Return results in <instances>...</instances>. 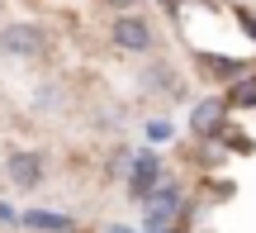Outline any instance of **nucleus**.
<instances>
[{"instance_id":"f257e3e1","label":"nucleus","mask_w":256,"mask_h":233,"mask_svg":"<svg viewBox=\"0 0 256 233\" xmlns=\"http://www.w3.org/2000/svg\"><path fill=\"white\" fill-rule=\"evenodd\" d=\"M48 48V34L38 24H5L0 29V53L5 57H38Z\"/></svg>"},{"instance_id":"f03ea898","label":"nucleus","mask_w":256,"mask_h":233,"mask_svg":"<svg viewBox=\"0 0 256 233\" xmlns=\"http://www.w3.org/2000/svg\"><path fill=\"white\" fill-rule=\"evenodd\" d=\"M110 38L124 48V53H147V48H152V29H147V19H138V15H119L110 24Z\"/></svg>"},{"instance_id":"7ed1b4c3","label":"nucleus","mask_w":256,"mask_h":233,"mask_svg":"<svg viewBox=\"0 0 256 233\" xmlns=\"http://www.w3.org/2000/svg\"><path fill=\"white\" fill-rule=\"evenodd\" d=\"M5 176L14 181L19 190H34L38 181H43V152H10Z\"/></svg>"},{"instance_id":"20e7f679","label":"nucleus","mask_w":256,"mask_h":233,"mask_svg":"<svg viewBox=\"0 0 256 233\" xmlns=\"http://www.w3.org/2000/svg\"><path fill=\"white\" fill-rule=\"evenodd\" d=\"M162 186V162H156V152H142V157L133 162V176H128V190H133L138 200H147L152 190Z\"/></svg>"},{"instance_id":"39448f33","label":"nucleus","mask_w":256,"mask_h":233,"mask_svg":"<svg viewBox=\"0 0 256 233\" xmlns=\"http://www.w3.org/2000/svg\"><path fill=\"white\" fill-rule=\"evenodd\" d=\"M223 110H228V105H223V100H204V105H194V114H190V129H194V133H204V138H209V133L218 129V119H223Z\"/></svg>"},{"instance_id":"423d86ee","label":"nucleus","mask_w":256,"mask_h":233,"mask_svg":"<svg viewBox=\"0 0 256 233\" xmlns=\"http://www.w3.org/2000/svg\"><path fill=\"white\" fill-rule=\"evenodd\" d=\"M19 224L24 228H43V233H66L72 219L66 214H48V209H28V214H19Z\"/></svg>"},{"instance_id":"0eeeda50","label":"nucleus","mask_w":256,"mask_h":233,"mask_svg":"<svg viewBox=\"0 0 256 233\" xmlns=\"http://www.w3.org/2000/svg\"><path fill=\"white\" fill-rule=\"evenodd\" d=\"M223 105H256V76H252V81H242V86H232V95Z\"/></svg>"},{"instance_id":"6e6552de","label":"nucleus","mask_w":256,"mask_h":233,"mask_svg":"<svg viewBox=\"0 0 256 233\" xmlns=\"http://www.w3.org/2000/svg\"><path fill=\"white\" fill-rule=\"evenodd\" d=\"M147 138H152V143H166V138H171V124H166V119H152V124H147Z\"/></svg>"},{"instance_id":"1a4fd4ad","label":"nucleus","mask_w":256,"mask_h":233,"mask_svg":"<svg viewBox=\"0 0 256 233\" xmlns=\"http://www.w3.org/2000/svg\"><path fill=\"white\" fill-rule=\"evenodd\" d=\"M214 72H218V76H238L242 62H214Z\"/></svg>"},{"instance_id":"9d476101","label":"nucleus","mask_w":256,"mask_h":233,"mask_svg":"<svg viewBox=\"0 0 256 233\" xmlns=\"http://www.w3.org/2000/svg\"><path fill=\"white\" fill-rule=\"evenodd\" d=\"M0 224H14V209H10L5 200H0Z\"/></svg>"},{"instance_id":"9b49d317","label":"nucleus","mask_w":256,"mask_h":233,"mask_svg":"<svg viewBox=\"0 0 256 233\" xmlns=\"http://www.w3.org/2000/svg\"><path fill=\"white\" fill-rule=\"evenodd\" d=\"M104 233H133V228H124V224H114V228H104Z\"/></svg>"},{"instance_id":"f8f14e48","label":"nucleus","mask_w":256,"mask_h":233,"mask_svg":"<svg viewBox=\"0 0 256 233\" xmlns=\"http://www.w3.org/2000/svg\"><path fill=\"white\" fill-rule=\"evenodd\" d=\"M110 5H133V0H110Z\"/></svg>"},{"instance_id":"ddd939ff","label":"nucleus","mask_w":256,"mask_h":233,"mask_svg":"<svg viewBox=\"0 0 256 233\" xmlns=\"http://www.w3.org/2000/svg\"><path fill=\"white\" fill-rule=\"evenodd\" d=\"M162 233H176V228H162Z\"/></svg>"}]
</instances>
